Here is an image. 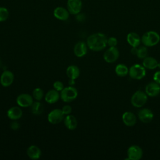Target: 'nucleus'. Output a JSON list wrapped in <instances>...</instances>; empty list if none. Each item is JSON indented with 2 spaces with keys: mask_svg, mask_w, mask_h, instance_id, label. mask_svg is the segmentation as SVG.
I'll list each match as a JSON object with an SVG mask.
<instances>
[{
  "mask_svg": "<svg viewBox=\"0 0 160 160\" xmlns=\"http://www.w3.org/2000/svg\"><path fill=\"white\" fill-rule=\"evenodd\" d=\"M119 56V51L116 47H109L104 53V60L108 63L114 62Z\"/></svg>",
  "mask_w": 160,
  "mask_h": 160,
  "instance_id": "0eeeda50",
  "label": "nucleus"
},
{
  "mask_svg": "<svg viewBox=\"0 0 160 160\" xmlns=\"http://www.w3.org/2000/svg\"><path fill=\"white\" fill-rule=\"evenodd\" d=\"M82 8V0H68L67 9L71 14L77 15L81 12Z\"/></svg>",
  "mask_w": 160,
  "mask_h": 160,
  "instance_id": "1a4fd4ad",
  "label": "nucleus"
},
{
  "mask_svg": "<svg viewBox=\"0 0 160 160\" xmlns=\"http://www.w3.org/2000/svg\"><path fill=\"white\" fill-rule=\"evenodd\" d=\"M8 17H9L8 9L5 7L0 6V22L6 21Z\"/></svg>",
  "mask_w": 160,
  "mask_h": 160,
  "instance_id": "cd10ccee",
  "label": "nucleus"
},
{
  "mask_svg": "<svg viewBox=\"0 0 160 160\" xmlns=\"http://www.w3.org/2000/svg\"><path fill=\"white\" fill-rule=\"evenodd\" d=\"M143 155V152L139 146L132 145L127 150L128 158L126 159L129 160H139L141 159Z\"/></svg>",
  "mask_w": 160,
  "mask_h": 160,
  "instance_id": "6e6552de",
  "label": "nucleus"
},
{
  "mask_svg": "<svg viewBox=\"0 0 160 160\" xmlns=\"http://www.w3.org/2000/svg\"><path fill=\"white\" fill-rule=\"evenodd\" d=\"M116 74L120 77H124L129 74V68L124 64H118L115 68Z\"/></svg>",
  "mask_w": 160,
  "mask_h": 160,
  "instance_id": "393cba45",
  "label": "nucleus"
},
{
  "mask_svg": "<svg viewBox=\"0 0 160 160\" xmlns=\"http://www.w3.org/2000/svg\"><path fill=\"white\" fill-rule=\"evenodd\" d=\"M30 107L32 113L35 115H40L44 111V106L40 101L33 102Z\"/></svg>",
  "mask_w": 160,
  "mask_h": 160,
  "instance_id": "b1692460",
  "label": "nucleus"
},
{
  "mask_svg": "<svg viewBox=\"0 0 160 160\" xmlns=\"http://www.w3.org/2000/svg\"><path fill=\"white\" fill-rule=\"evenodd\" d=\"M19 127L20 124L18 121H16V120H13V121L11 122V123L10 124V128L12 130H18L19 128Z\"/></svg>",
  "mask_w": 160,
  "mask_h": 160,
  "instance_id": "2f4dec72",
  "label": "nucleus"
},
{
  "mask_svg": "<svg viewBox=\"0 0 160 160\" xmlns=\"http://www.w3.org/2000/svg\"><path fill=\"white\" fill-rule=\"evenodd\" d=\"M14 79V76L12 72L9 70L4 71L0 76V83L3 87L10 86Z\"/></svg>",
  "mask_w": 160,
  "mask_h": 160,
  "instance_id": "9b49d317",
  "label": "nucleus"
},
{
  "mask_svg": "<svg viewBox=\"0 0 160 160\" xmlns=\"http://www.w3.org/2000/svg\"><path fill=\"white\" fill-rule=\"evenodd\" d=\"M158 61L153 57L146 56L142 60V66L148 69H154L158 68Z\"/></svg>",
  "mask_w": 160,
  "mask_h": 160,
  "instance_id": "4be33fe9",
  "label": "nucleus"
},
{
  "mask_svg": "<svg viewBox=\"0 0 160 160\" xmlns=\"http://www.w3.org/2000/svg\"><path fill=\"white\" fill-rule=\"evenodd\" d=\"M153 80L160 85V70L156 71L153 75Z\"/></svg>",
  "mask_w": 160,
  "mask_h": 160,
  "instance_id": "473e14b6",
  "label": "nucleus"
},
{
  "mask_svg": "<svg viewBox=\"0 0 160 160\" xmlns=\"http://www.w3.org/2000/svg\"><path fill=\"white\" fill-rule=\"evenodd\" d=\"M70 13L67 8L62 6L56 7L53 11L54 16L58 20L66 21L69 17Z\"/></svg>",
  "mask_w": 160,
  "mask_h": 160,
  "instance_id": "ddd939ff",
  "label": "nucleus"
},
{
  "mask_svg": "<svg viewBox=\"0 0 160 160\" xmlns=\"http://www.w3.org/2000/svg\"><path fill=\"white\" fill-rule=\"evenodd\" d=\"M87 44L83 41L78 42L74 47V55L78 58H82L88 52Z\"/></svg>",
  "mask_w": 160,
  "mask_h": 160,
  "instance_id": "2eb2a0df",
  "label": "nucleus"
},
{
  "mask_svg": "<svg viewBox=\"0 0 160 160\" xmlns=\"http://www.w3.org/2000/svg\"><path fill=\"white\" fill-rule=\"evenodd\" d=\"M126 39L128 44L131 47H138L141 42V39L139 36L134 32L128 33L126 37Z\"/></svg>",
  "mask_w": 160,
  "mask_h": 160,
  "instance_id": "412c9836",
  "label": "nucleus"
},
{
  "mask_svg": "<svg viewBox=\"0 0 160 160\" xmlns=\"http://www.w3.org/2000/svg\"><path fill=\"white\" fill-rule=\"evenodd\" d=\"M53 88L54 89H56L59 92H61L64 88L63 82L60 81H56L53 83Z\"/></svg>",
  "mask_w": 160,
  "mask_h": 160,
  "instance_id": "c85d7f7f",
  "label": "nucleus"
},
{
  "mask_svg": "<svg viewBox=\"0 0 160 160\" xmlns=\"http://www.w3.org/2000/svg\"><path fill=\"white\" fill-rule=\"evenodd\" d=\"M1 64H2V62H1V59H0V67L1 66Z\"/></svg>",
  "mask_w": 160,
  "mask_h": 160,
  "instance_id": "e433bc0d",
  "label": "nucleus"
},
{
  "mask_svg": "<svg viewBox=\"0 0 160 160\" xmlns=\"http://www.w3.org/2000/svg\"><path fill=\"white\" fill-rule=\"evenodd\" d=\"M118 44V40L115 37H110L107 39V45L109 47H116Z\"/></svg>",
  "mask_w": 160,
  "mask_h": 160,
  "instance_id": "c756f323",
  "label": "nucleus"
},
{
  "mask_svg": "<svg viewBox=\"0 0 160 160\" xmlns=\"http://www.w3.org/2000/svg\"><path fill=\"white\" fill-rule=\"evenodd\" d=\"M62 112L64 113V115H68V114H70L72 112V107L69 105H64L62 109H61Z\"/></svg>",
  "mask_w": 160,
  "mask_h": 160,
  "instance_id": "7c9ffc66",
  "label": "nucleus"
},
{
  "mask_svg": "<svg viewBox=\"0 0 160 160\" xmlns=\"http://www.w3.org/2000/svg\"><path fill=\"white\" fill-rule=\"evenodd\" d=\"M78 96V91L74 86H69L65 87L60 92V98L64 102H71L73 101Z\"/></svg>",
  "mask_w": 160,
  "mask_h": 160,
  "instance_id": "7ed1b4c3",
  "label": "nucleus"
},
{
  "mask_svg": "<svg viewBox=\"0 0 160 160\" xmlns=\"http://www.w3.org/2000/svg\"><path fill=\"white\" fill-rule=\"evenodd\" d=\"M32 96L34 99L38 101H40L42 100V99L44 98V91L43 90L40 88H35L32 93Z\"/></svg>",
  "mask_w": 160,
  "mask_h": 160,
  "instance_id": "a878e982",
  "label": "nucleus"
},
{
  "mask_svg": "<svg viewBox=\"0 0 160 160\" xmlns=\"http://www.w3.org/2000/svg\"><path fill=\"white\" fill-rule=\"evenodd\" d=\"M146 74V68L139 64H134L132 65L129 69V76L136 80L142 79Z\"/></svg>",
  "mask_w": 160,
  "mask_h": 160,
  "instance_id": "39448f33",
  "label": "nucleus"
},
{
  "mask_svg": "<svg viewBox=\"0 0 160 160\" xmlns=\"http://www.w3.org/2000/svg\"><path fill=\"white\" fill-rule=\"evenodd\" d=\"M60 98V93L56 89L49 90L44 95V99L46 102L49 104H54L59 101Z\"/></svg>",
  "mask_w": 160,
  "mask_h": 160,
  "instance_id": "dca6fc26",
  "label": "nucleus"
},
{
  "mask_svg": "<svg viewBox=\"0 0 160 160\" xmlns=\"http://www.w3.org/2000/svg\"><path fill=\"white\" fill-rule=\"evenodd\" d=\"M64 114L61 109H54L48 115V121L52 124H57L64 119Z\"/></svg>",
  "mask_w": 160,
  "mask_h": 160,
  "instance_id": "423d86ee",
  "label": "nucleus"
},
{
  "mask_svg": "<svg viewBox=\"0 0 160 160\" xmlns=\"http://www.w3.org/2000/svg\"><path fill=\"white\" fill-rule=\"evenodd\" d=\"M148 101V95L142 91L138 90L132 96L131 98V104L136 108L142 107Z\"/></svg>",
  "mask_w": 160,
  "mask_h": 160,
  "instance_id": "20e7f679",
  "label": "nucleus"
},
{
  "mask_svg": "<svg viewBox=\"0 0 160 160\" xmlns=\"http://www.w3.org/2000/svg\"><path fill=\"white\" fill-rule=\"evenodd\" d=\"M145 92L148 96H157L160 93V85L154 81L151 82L146 86Z\"/></svg>",
  "mask_w": 160,
  "mask_h": 160,
  "instance_id": "4468645a",
  "label": "nucleus"
},
{
  "mask_svg": "<svg viewBox=\"0 0 160 160\" xmlns=\"http://www.w3.org/2000/svg\"><path fill=\"white\" fill-rule=\"evenodd\" d=\"M138 116L139 119L144 123L150 122L154 118L152 111L148 108H142L140 109L138 112Z\"/></svg>",
  "mask_w": 160,
  "mask_h": 160,
  "instance_id": "f8f14e48",
  "label": "nucleus"
},
{
  "mask_svg": "<svg viewBox=\"0 0 160 160\" xmlns=\"http://www.w3.org/2000/svg\"><path fill=\"white\" fill-rule=\"evenodd\" d=\"M148 48L146 46H142L138 48V52H137V57L139 59H144L145 58L146 56H148Z\"/></svg>",
  "mask_w": 160,
  "mask_h": 160,
  "instance_id": "bb28decb",
  "label": "nucleus"
},
{
  "mask_svg": "<svg viewBox=\"0 0 160 160\" xmlns=\"http://www.w3.org/2000/svg\"><path fill=\"white\" fill-rule=\"evenodd\" d=\"M66 75L69 79H76L80 75L79 68L76 65H70L66 69Z\"/></svg>",
  "mask_w": 160,
  "mask_h": 160,
  "instance_id": "5701e85b",
  "label": "nucleus"
},
{
  "mask_svg": "<svg viewBox=\"0 0 160 160\" xmlns=\"http://www.w3.org/2000/svg\"><path fill=\"white\" fill-rule=\"evenodd\" d=\"M122 120L123 123L129 127L135 125L136 123V117L135 114L130 111H126L122 115Z\"/></svg>",
  "mask_w": 160,
  "mask_h": 160,
  "instance_id": "f3484780",
  "label": "nucleus"
},
{
  "mask_svg": "<svg viewBox=\"0 0 160 160\" xmlns=\"http://www.w3.org/2000/svg\"><path fill=\"white\" fill-rule=\"evenodd\" d=\"M107 38L101 32H96L89 35L86 41L89 49L93 51H100L103 50L107 46Z\"/></svg>",
  "mask_w": 160,
  "mask_h": 160,
  "instance_id": "f257e3e1",
  "label": "nucleus"
},
{
  "mask_svg": "<svg viewBox=\"0 0 160 160\" xmlns=\"http://www.w3.org/2000/svg\"><path fill=\"white\" fill-rule=\"evenodd\" d=\"M33 102L32 96L27 93L20 94L16 98L17 104L22 108L30 107Z\"/></svg>",
  "mask_w": 160,
  "mask_h": 160,
  "instance_id": "9d476101",
  "label": "nucleus"
},
{
  "mask_svg": "<svg viewBox=\"0 0 160 160\" xmlns=\"http://www.w3.org/2000/svg\"><path fill=\"white\" fill-rule=\"evenodd\" d=\"M63 121L64 126L69 130H74L78 126V120L72 114L66 115Z\"/></svg>",
  "mask_w": 160,
  "mask_h": 160,
  "instance_id": "6ab92c4d",
  "label": "nucleus"
},
{
  "mask_svg": "<svg viewBox=\"0 0 160 160\" xmlns=\"http://www.w3.org/2000/svg\"><path fill=\"white\" fill-rule=\"evenodd\" d=\"M22 116V111L20 106H12L7 111V116L11 120H18Z\"/></svg>",
  "mask_w": 160,
  "mask_h": 160,
  "instance_id": "a211bd4d",
  "label": "nucleus"
},
{
  "mask_svg": "<svg viewBox=\"0 0 160 160\" xmlns=\"http://www.w3.org/2000/svg\"><path fill=\"white\" fill-rule=\"evenodd\" d=\"M138 47H132L131 50V52L132 54L136 56L137 52H138Z\"/></svg>",
  "mask_w": 160,
  "mask_h": 160,
  "instance_id": "72a5a7b5",
  "label": "nucleus"
},
{
  "mask_svg": "<svg viewBox=\"0 0 160 160\" xmlns=\"http://www.w3.org/2000/svg\"><path fill=\"white\" fill-rule=\"evenodd\" d=\"M28 156L33 160L38 159L41 156V151L40 148L36 145L29 146L26 151Z\"/></svg>",
  "mask_w": 160,
  "mask_h": 160,
  "instance_id": "aec40b11",
  "label": "nucleus"
},
{
  "mask_svg": "<svg viewBox=\"0 0 160 160\" xmlns=\"http://www.w3.org/2000/svg\"><path fill=\"white\" fill-rule=\"evenodd\" d=\"M68 84L69 86H73L75 84V79H69V81H68Z\"/></svg>",
  "mask_w": 160,
  "mask_h": 160,
  "instance_id": "f704fd0d",
  "label": "nucleus"
},
{
  "mask_svg": "<svg viewBox=\"0 0 160 160\" xmlns=\"http://www.w3.org/2000/svg\"><path fill=\"white\" fill-rule=\"evenodd\" d=\"M158 68L160 69V61L158 62Z\"/></svg>",
  "mask_w": 160,
  "mask_h": 160,
  "instance_id": "c9c22d12",
  "label": "nucleus"
},
{
  "mask_svg": "<svg viewBox=\"0 0 160 160\" xmlns=\"http://www.w3.org/2000/svg\"><path fill=\"white\" fill-rule=\"evenodd\" d=\"M141 42L146 47H152L160 41L159 34L154 31H149L144 33L141 38Z\"/></svg>",
  "mask_w": 160,
  "mask_h": 160,
  "instance_id": "f03ea898",
  "label": "nucleus"
}]
</instances>
